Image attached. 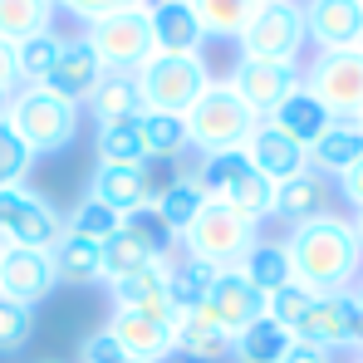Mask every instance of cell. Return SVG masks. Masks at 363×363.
<instances>
[{"mask_svg": "<svg viewBox=\"0 0 363 363\" xmlns=\"http://www.w3.org/2000/svg\"><path fill=\"white\" fill-rule=\"evenodd\" d=\"M285 255L295 270V285L309 295H334V290H354L363 275V245L354 236V221L339 211H324L314 221L290 226Z\"/></svg>", "mask_w": 363, "mask_h": 363, "instance_id": "6da1fadb", "label": "cell"}, {"mask_svg": "<svg viewBox=\"0 0 363 363\" xmlns=\"http://www.w3.org/2000/svg\"><path fill=\"white\" fill-rule=\"evenodd\" d=\"M182 123H186V147H196L201 157H211V152L245 147V138L260 128V113L245 104L226 79H211L201 89V99L182 113Z\"/></svg>", "mask_w": 363, "mask_h": 363, "instance_id": "7a4b0ae2", "label": "cell"}, {"mask_svg": "<svg viewBox=\"0 0 363 363\" xmlns=\"http://www.w3.org/2000/svg\"><path fill=\"white\" fill-rule=\"evenodd\" d=\"M5 123L25 138V147H30L35 157H50V152H64V147L79 138L84 108L35 84V89H15V94H10Z\"/></svg>", "mask_w": 363, "mask_h": 363, "instance_id": "3957f363", "label": "cell"}, {"mask_svg": "<svg viewBox=\"0 0 363 363\" xmlns=\"http://www.w3.org/2000/svg\"><path fill=\"white\" fill-rule=\"evenodd\" d=\"M255 241H260V226H255V221H245L241 211L226 206L221 196H206V206L196 211V221L182 231L177 250L206 260V265H216V270H231V265H241V255Z\"/></svg>", "mask_w": 363, "mask_h": 363, "instance_id": "277c9868", "label": "cell"}, {"mask_svg": "<svg viewBox=\"0 0 363 363\" xmlns=\"http://www.w3.org/2000/svg\"><path fill=\"white\" fill-rule=\"evenodd\" d=\"M196 182L206 186V196H221L226 206H236L245 221H265V216H275V182L260 177L255 167H250V157H245L241 147H231V152H211V157H201V172Z\"/></svg>", "mask_w": 363, "mask_h": 363, "instance_id": "5b68a950", "label": "cell"}, {"mask_svg": "<svg viewBox=\"0 0 363 363\" xmlns=\"http://www.w3.org/2000/svg\"><path fill=\"white\" fill-rule=\"evenodd\" d=\"M133 84H138L143 108H152V113H186L201 99V89L211 84V69H206L201 55H152L133 74Z\"/></svg>", "mask_w": 363, "mask_h": 363, "instance_id": "8992f818", "label": "cell"}, {"mask_svg": "<svg viewBox=\"0 0 363 363\" xmlns=\"http://www.w3.org/2000/svg\"><path fill=\"white\" fill-rule=\"evenodd\" d=\"M245 60H280V64H300L304 40V10L300 0H265L255 5L245 35L236 40Z\"/></svg>", "mask_w": 363, "mask_h": 363, "instance_id": "52a82bcc", "label": "cell"}, {"mask_svg": "<svg viewBox=\"0 0 363 363\" xmlns=\"http://www.w3.org/2000/svg\"><path fill=\"white\" fill-rule=\"evenodd\" d=\"M304 89L329 108V118H363V50H329L304 69Z\"/></svg>", "mask_w": 363, "mask_h": 363, "instance_id": "ba28073f", "label": "cell"}, {"mask_svg": "<svg viewBox=\"0 0 363 363\" xmlns=\"http://www.w3.org/2000/svg\"><path fill=\"white\" fill-rule=\"evenodd\" d=\"M295 339L319 344L329 354L339 349H363V300L359 290H334V295H314L304 319L295 324Z\"/></svg>", "mask_w": 363, "mask_h": 363, "instance_id": "9c48e42d", "label": "cell"}, {"mask_svg": "<svg viewBox=\"0 0 363 363\" xmlns=\"http://www.w3.org/2000/svg\"><path fill=\"white\" fill-rule=\"evenodd\" d=\"M0 231L10 245L50 250L64 236V216L50 196H40L20 182V186H0Z\"/></svg>", "mask_w": 363, "mask_h": 363, "instance_id": "30bf717a", "label": "cell"}, {"mask_svg": "<svg viewBox=\"0 0 363 363\" xmlns=\"http://www.w3.org/2000/svg\"><path fill=\"white\" fill-rule=\"evenodd\" d=\"M84 40L99 55L104 74H138L152 60V35H147V15L143 10H123V15H108V20L89 25Z\"/></svg>", "mask_w": 363, "mask_h": 363, "instance_id": "8fae6325", "label": "cell"}, {"mask_svg": "<svg viewBox=\"0 0 363 363\" xmlns=\"http://www.w3.org/2000/svg\"><path fill=\"white\" fill-rule=\"evenodd\" d=\"M236 94H241L245 104L265 118V113H275L295 89L304 84V69L300 64H280V60H236V69H231V79H226Z\"/></svg>", "mask_w": 363, "mask_h": 363, "instance_id": "7c38bea8", "label": "cell"}, {"mask_svg": "<svg viewBox=\"0 0 363 363\" xmlns=\"http://www.w3.org/2000/svg\"><path fill=\"white\" fill-rule=\"evenodd\" d=\"M304 40L329 50H363V5L359 0H304Z\"/></svg>", "mask_w": 363, "mask_h": 363, "instance_id": "4fadbf2b", "label": "cell"}, {"mask_svg": "<svg viewBox=\"0 0 363 363\" xmlns=\"http://www.w3.org/2000/svg\"><path fill=\"white\" fill-rule=\"evenodd\" d=\"M60 290L55 280V265H50V250H30V245H10L0 255V295L25 309H35L40 300H50Z\"/></svg>", "mask_w": 363, "mask_h": 363, "instance_id": "5bb4252c", "label": "cell"}, {"mask_svg": "<svg viewBox=\"0 0 363 363\" xmlns=\"http://www.w3.org/2000/svg\"><path fill=\"white\" fill-rule=\"evenodd\" d=\"M104 290H108L113 309H138V314H147V319L177 324V309H172V300H167V255H162V260H147V265L133 270V275L108 280Z\"/></svg>", "mask_w": 363, "mask_h": 363, "instance_id": "9a60e30c", "label": "cell"}, {"mask_svg": "<svg viewBox=\"0 0 363 363\" xmlns=\"http://www.w3.org/2000/svg\"><path fill=\"white\" fill-rule=\"evenodd\" d=\"M99 84H104V64H99V55L89 50L84 35H74V40H64V45H60L55 69H50V79H45L40 89H50V94H60V99H69V104L84 108V99H89Z\"/></svg>", "mask_w": 363, "mask_h": 363, "instance_id": "2e32d148", "label": "cell"}, {"mask_svg": "<svg viewBox=\"0 0 363 363\" xmlns=\"http://www.w3.org/2000/svg\"><path fill=\"white\" fill-rule=\"evenodd\" d=\"M147 35H152V55H201L206 35L196 25V15L186 10V0H147Z\"/></svg>", "mask_w": 363, "mask_h": 363, "instance_id": "e0dca14e", "label": "cell"}, {"mask_svg": "<svg viewBox=\"0 0 363 363\" xmlns=\"http://www.w3.org/2000/svg\"><path fill=\"white\" fill-rule=\"evenodd\" d=\"M206 304H211V314H216V324L236 339L250 319H260L265 314V295L245 280L241 270L231 265V270H216V280H211V295H206Z\"/></svg>", "mask_w": 363, "mask_h": 363, "instance_id": "ac0fdd59", "label": "cell"}, {"mask_svg": "<svg viewBox=\"0 0 363 363\" xmlns=\"http://www.w3.org/2000/svg\"><path fill=\"white\" fill-rule=\"evenodd\" d=\"M241 152L250 157V167H255L260 177H270L275 186L290 182V177H300V172H309V152H304L300 143H290L285 133H275L270 123H260V128L245 138Z\"/></svg>", "mask_w": 363, "mask_h": 363, "instance_id": "d6986e66", "label": "cell"}, {"mask_svg": "<svg viewBox=\"0 0 363 363\" xmlns=\"http://www.w3.org/2000/svg\"><path fill=\"white\" fill-rule=\"evenodd\" d=\"M172 354H182V359H196V363L231 359V334L216 324L211 304H196V309L177 314V324H172Z\"/></svg>", "mask_w": 363, "mask_h": 363, "instance_id": "ffe728a7", "label": "cell"}, {"mask_svg": "<svg viewBox=\"0 0 363 363\" xmlns=\"http://www.w3.org/2000/svg\"><path fill=\"white\" fill-rule=\"evenodd\" d=\"M108 334L123 344V354L138 359V363H162L172 354V324L147 319V314H138V309H113Z\"/></svg>", "mask_w": 363, "mask_h": 363, "instance_id": "44dd1931", "label": "cell"}, {"mask_svg": "<svg viewBox=\"0 0 363 363\" xmlns=\"http://www.w3.org/2000/svg\"><path fill=\"white\" fill-rule=\"evenodd\" d=\"M89 196L118 216H133L152 201V177H147V167H94Z\"/></svg>", "mask_w": 363, "mask_h": 363, "instance_id": "7402d4cb", "label": "cell"}, {"mask_svg": "<svg viewBox=\"0 0 363 363\" xmlns=\"http://www.w3.org/2000/svg\"><path fill=\"white\" fill-rule=\"evenodd\" d=\"M260 123H270L275 133H285L290 143H300L304 152H309V147L319 143V133H324L334 118H329V108H324V104H319V99H314V94L300 84V89H295V94L275 108V113H265Z\"/></svg>", "mask_w": 363, "mask_h": 363, "instance_id": "603a6c76", "label": "cell"}, {"mask_svg": "<svg viewBox=\"0 0 363 363\" xmlns=\"http://www.w3.org/2000/svg\"><path fill=\"white\" fill-rule=\"evenodd\" d=\"M359 157H363V128L349 123V118H334L319 133V143L309 147V172H319V177H344Z\"/></svg>", "mask_w": 363, "mask_h": 363, "instance_id": "cb8c5ba5", "label": "cell"}, {"mask_svg": "<svg viewBox=\"0 0 363 363\" xmlns=\"http://www.w3.org/2000/svg\"><path fill=\"white\" fill-rule=\"evenodd\" d=\"M157 216H162V226L172 231L182 241V231L196 221V211L206 206V186L196 182V172H182V177H172L162 191H152V201H147Z\"/></svg>", "mask_w": 363, "mask_h": 363, "instance_id": "d4e9b609", "label": "cell"}, {"mask_svg": "<svg viewBox=\"0 0 363 363\" xmlns=\"http://www.w3.org/2000/svg\"><path fill=\"white\" fill-rule=\"evenodd\" d=\"M324 211H329V177L300 172V177H290V182L275 186V216H285L290 226L314 221V216H324Z\"/></svg>", "mask_w": 363, "mask_h": 363, "instance_id": "484cf974", "label": "cell"}, {"mask_svg": "<svg viewBox=\"0 0 363 363\" xmlns=\"http://www.w3.org/2000/svg\"><path fill=\"white\" fill-rule=\"evenodd\" d=\"M211 280H216V265H206V260H196V255H182V250L167 255V300H172L177 314L206 304Z\"/></svg>", "mask_w": 363, "mask_h": 363, "instance_id": "4316f807", "label": "cell"}, {"mask_svg": "<svg viewBox=\"0 0 363 363\" xmlns=\"http://www.w3.org/2000/svg\"><path fill=\"white\" fill-rule=\"evenodd\" d=\"M50 265H55V280H60V285H99V280H104L99 245L84 241V236H69V231L50 245Z\"/></svg>", "mask_w": 363, "mask_h": 363, "instance_id": "83f0119b", "label": "cell"}, {"mask_svg": "<svg viewBox=\"0 0 363 363\" xmlns=\"http://www.w3.org/2000/svg\"><path fill=\"white\" fill-rule=\"evenodd\" d=\"M84 108H89V118L99 123H123V118H138L143 113V99H138V84H133V74H104V84L84 99Z\"/></svg>", "mask_w": 363, "mask_h": 363, "instance_id": "f1b7e54d", "label": "cell"}, {"mask_svg": "<svg viewBox=\"0 0 363 363\" xmlns=\"http://www.w3.org/2000/svg\"><path fill=\"white\" fill-rule=\"evenodd\" d=\"M241 270L245 280L260 290V295H275L280 285H295V270H290V255H285V241H255L241 255Z\"/></svg>", "mask_w": 363, "mask_h": 363, "instance_id": "f546056e", "label": "cell"}, {"mask_svg": "<svg viewBox=\"0 0 363 363\" xmlns=\"http://www.w3.org/2000/svg\"><path fill=\"white\" fill-rule=\"evenodd\" d=\"M186 10L196 15L201 35L206 40H241L250 15H255V0H186Z\"/></svg>", "mask_w": 363, "mask_h": 363, "instance_id": "4dcf8cb0", "label": "cell"}, {"mask_svg": "<svg viewBox=\"0 0 363 363\" xmlns=\"http://www.w3.org/2000/svg\"><path fill=\"white\" fill-rule=\"evenodd\" d=\"M55 30V0H0V45H25Z\"/></svg>", "mask_w": 363, "mask_h": 363, "instance_id": "1f68e13d", "label": "cell"}, {"mask_svg": "<svg viewBox=\"0 0 363 363\" xmlns=\"http://www.w3.org/2000/svg\"><path fill=\"white\" fill-rule=\"evenodd\" d=\"M290 329H280L270 314H260V319H250L241 334L231 339V359L241 363H280L285 359V349H290Z\"/></svg>", "mask_w": 363, "mask_h": 363, "instance_id": "d6a6232c", "label": "cell"}, {"mask_svg": "<svg viewBox=\"0 0 363 363\" xmlns=\"http://www.w3.org/2000/svg\"><path fill=\"white\" fill-rule=\"evenodd\" d=\"M94 152H99V167H147V147H143L138 118L104 123L99 138H94Z\"/></svg>", "mask_w": 363, "mask_h": 363, "instance_id": "836d02e7", "label": "cell"}, {"mask_svg": "<svg viewBox=\"0 0 363 363\" xmlns=\"http://www.w3.org/2000/svg\"><path fill=\"white\" fill-rule=\"evenodd\" d=\"M138 133H143L147 162L152 157H177V152H186V123H182V113H152V108H143L138 113Z\"/></svg>", "mask_w": 363, "mask_h": 363, "instance_id": "e575fe53", "label": "cell"}, {"mask_svg": "<svg viewBox=\"0 0 363 363\" xmlns=\"http://www.w3.org/2000/svg\"><path fill=\"white\" fill-rule=\"evenodd\" d=\"M60 45H64V35H55V30H45V35H35V40L15 45V74H20V89H35V84H45V79H50Z\"/></svg>", "mask_w": 363, "mask_h": 363, "instance_id": "d590c367", "label": "cell"}, {"mask_svg": "<svg viewBox=\"0 0 363 363\" xmlns=\"http://www.w3.org/2000/svg\"><path fill=\"white\" fill-rule=\"evenodd\" d=\"M64 231H69V236H84V241H94V245H104L108 236H118V231H123V216H118V211H108L104 201L84 196V201L64 216Z\"/></svg>", "mask_w": 363, "mask_h": 363, "instance_id": "8d00e7d4", "label": "cell"}, {"mask_svg": "<svg viewBox=\"0 0 363 363\" xmlns=\"http://www.w3.org/2000/svg\"><path fill=\"white\" fill-rule=\"evenodd\" d=\"M99 260H104V280H99V285H108V280L133 275V270H143L147 260H162V255H152L143 241H133L128 231H118V236H108V241L99 245Z\"/></svg>", "mask_w": 363, "mask_h": 363, "instance_id": "74e56055", "label": "cell"}, {"mask_svg": "<svg viewBox=\"0 0 363 363\" xmlns=\"http://www.w3.org/2000/svg\"><path fill=\"white\" fill-rule=\"evenodd\" d=\"M30 339H35V309H25V304L0 295V359L20 354Z\"/></svg>", "mask_w": 363, "mask_h": 363, "instance_id": "f35d334b", "label": "cell"}, {"mask_svg": "<svg viewBox=\"0 0 363 363\" xmlns=\"http://www.w3.org/2000/svg\"><path fill=\"white\" fill-rule=\"evenodd\" d=\"M35 167V152L25 147V138L0 118V186H20Z\"/></svg>", "mask_w": 363, "mask_h": 363, "instance_id": "ab89813d", "label": "cell"}, {"mask_svg": "<svg viewBox=\"0 0 363 363\" xmlns=\"http://www.w3.org/2000/svg\"><path fill=\"white\" fill-rule=\"evenodd\" d=\"M123 231L133 236V241H143L152 255H172L177 250V236L162 226V216L152 211V206H143V211H133V216H123Z\"/></svg>", "mask_w": 363, "mask_h": 363, "instance_id": "60d3db41", "label": "cell"}, {"mask_svg": "<svg viewBox=\"0 0 363 363\" xmlns=\"http://www.w3.org/2000/svg\"><path fill=\"white\" fill-rule=\"evenodd\" d=\"M309 300H314V295H309L304 285H280L275 295H265V314H270L280 329H290V334H295V324L304 319Z\"/></svg>", "mask_w": 363, "mask_h": 363, "instance_id": "b9f144b4", "label": "cell"}, {"mask_svg": "<svg viewBox=\"0 0 363 363\" xmlns=\"http://www.w3.org/2000/svg\"><path fill=\"white\" fill-rule=\"evenodd\" d=\"M143 5H147V0H55V10L74 15L84 30L99 25V20H108V15H123V10H143Z\"/></svg>", "mask_w": 363, "mask_h": 363, "instance_id": "7bdbcfd3", "label": "cell"}, {"mask_svg": "<svg viewBox=\"0 0 363 363\" xmlns=\"http://www.w3.org/2000/svg\"><path fill=\"white\" fill-rule=\"evenodd\" d=\"M280 363H334L329 349H319V344H304V339H290V349H285V359Z\"/></svg>", "mask_w": 363, "mask_h": 363, "instance_id": "ee69618b", "label": "cell"}, {"mask_svg": "<svg viewBox=\"0 0 363 363\" xmlns=\"http://www.w3.org/2000/svg\"><path fill=\"white\" fill-rule=\"evenodd\" d=\"M339 191H344V201H349V206H359V211H363V157L344 172V177H339Z\"/></svg>", "mask_w": 363, "mask_h": 363, "instance_id": "f6af8a7d", "label": "cell"}, {"mask_svg": "<svg viewBox=\"0 0 363 363\" xmlns=\"http://www.w3.org/2000/svg\"><path fill=\"white\" fill-rule=\"evenodd\" d=\"M15 89H20V74H15V50H10V45H0V94L10 99Z\"/></svg>", "mask_w": 363, "mask_h": 363, "instance_id": "bcb514c9", "label": "cell"}, {"mask_svg": "<svg viewBox=\"0 0 363 363\" xmlns=\"http://www.w3.org/2000/svg\"><path fill=\"white\" fill-rule=\"evenodd\" d=\"M354 236H359V245H363V211L354 216Z\"/></svg>", "mask_w": 363, "mask_h": 363, "instance_id": "7dc6e473", "label": "cell"}, {"mask_svg": "<svg viewBox=\"0 0 363 363\" xmlns=\"http://www.w3.org/2000/svg\"><path fill=\"white\" fill-rule=\"evenodd\" d=\"M5 104H10V99H5V94H0V118H5Z\"/></svg>", "mask_w": 363, "mask_h": 363, "instance_id": "c3c4849f", "label": "cell"}, {"mask_svg": "<svg viewBox=\"0 0 363 363\" xmlns=\"http://www.w3.org/2000/svg\"><path fill=\"white\" fill-rule=\"evenodd\" d=\"M354 290H359V300H363V275H359V285H354Z\"/></svg>", "mask_w": 363, "mask_h": 363, "instance_id": "681fc988", "label": "cell"}, {"mask_svg": "<svg viewBox=\"0 0 363 363\" xmlns=\"http://www.w3.org/2000/svg\"><path fill=\"white\" fill-rule=\"evenodd\" d=\"M118 363H138V359H128V354H123V359H118Z\"/></svg>", "mask_w": 363, "mask_h": 363, "instance_id": "f907efd6", "label": "cell"}, {"mask_svg": "<svg viewBox=\"0 0 363 363\" xmlns=\"http://www.w3.org/2000/svg\"><path fill=\"white\" fill-rule=\"evenodd\" d=\"M255 5H265V0H255Z\"/></svg>", "mask_w": 363, "mask_h": 363, "instance_id": "816d5d0a", "label": "cell"}, {"mask_svg": "<svg viewBox=\"0 0 363 363\" xmlns=\"http://www.w3.org/2000/svg\"><path fill=\"white\" fill-rule=\"evenodd\" d=\"M359 128H363V118H359Z\"/></svg>", "mask_w": 363, "mask_h": 363, "instance_id": "f5cc1de1", "label": "cell"}, {"mask_svg": "<svg viewBox=\"0 0 363 363\" xmlns=\"http://www.w3.org/2000/svg\"><path fill=\"white\" fill-rule=\"evenodd\" d=\"M359 5H363V0H359Z\"/></svg>", "mask_w": 363, "mask_h": 363, "instance_id": "db71d44e", "label": "cell"}]
</instances>
